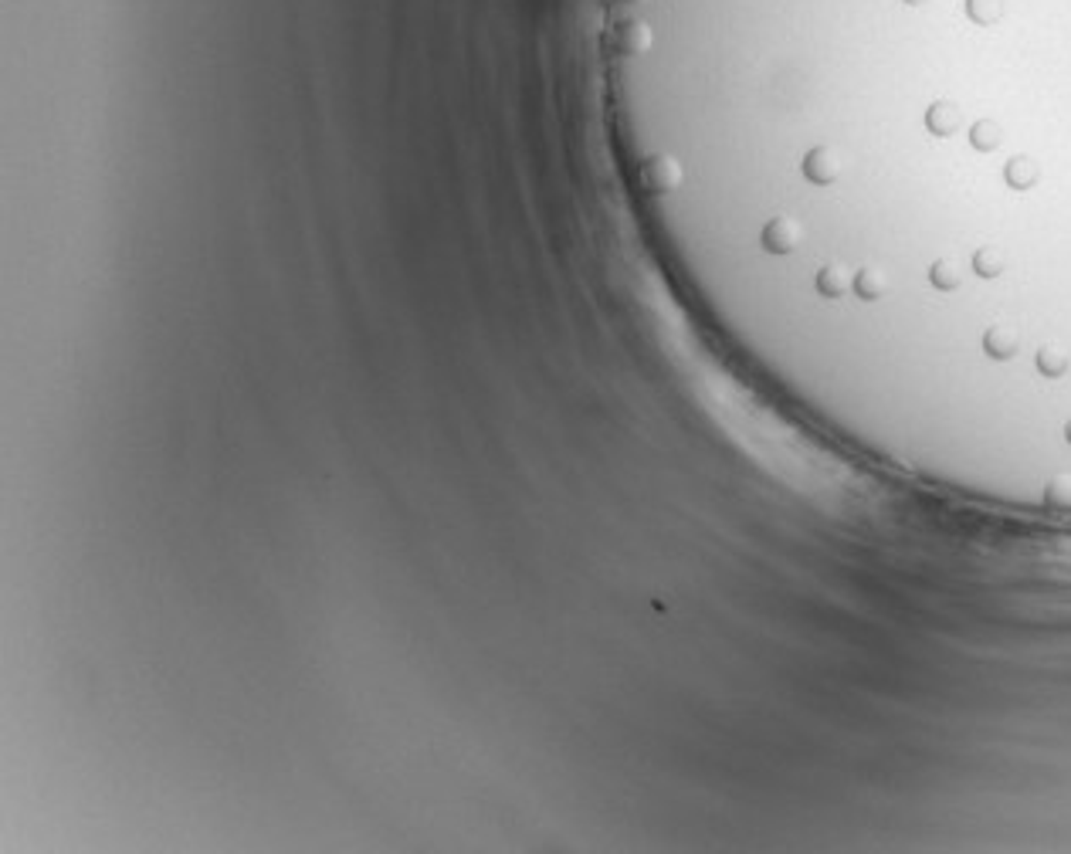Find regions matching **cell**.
I'll use <instances>...</instances> for the list:
<instances>
[{"label": "cell", "mask_w": 1071, "mask_h": 854, "mask_svg": "<svg viewBox=\"0 0 1071 854\" xmlns=\"http://www.w3.org/2000/svg\"><path fill=\"white\" fill-rule=\"evenodd\" d=\"M1037 163H1034L1031 156H1014L1007 167H1004V180H1007V187L1011 190H1031L1037 184Z\"/></svg>", "instance_id": "52a82bcc"}, {"label": "cell", "mask_w": 1071, "mask_h": 854, "mask_svg": "<svg viewBox=\"0 0 1071 854\" xmlns=\"http://www.w3.org/2000/svg\"><path fill=\"white\" fill-rule=\"evenodd\" d=\"M1037 370H1041L1044 377H1061V373L1068 370V356H1065L1061 349H1054V346H1044V349L1037 353Z\"/></svg>", "instance_id": "4fadbf2b"}, {"label": "cell", "mask_w": 1071, "mask_h": 854, "mask_svg": "<svg viewBox=\"0 0 1071 854\" xmlns=\"http://www.w3.org/2000/svg\"><path fill=\"white\" fill-rule=\"evenodd\" d=\"M1004 11H1007V0H966V18L976 27H994L1004 18Z\"/></svg>", "instance_id": "9c48e42d"}, {"label": "cell", "mask_w": 1071, "mask_h": 854, "mask_svg": "<svg viewBox=\"0 0 1071 854\" xmlns=\"http://www.w3.org/2000/svg\"><path fill=\"white\" fill-rule=\"evenodd\" d=\"M814 288H817V295H824V299H841L844 292L851 288L848 268H844V265L821 268V271H817V278H814Z\"/></svg>", "instance_id": "8992f818"}, {"label": "cell", "mask_w": 1071, "mask_h": 854, "mask_svg": "<svg viewBox=\"0 0 1071 854\" xmlns=\"http://www.w3.org/2000/svg\"><path fill=\"white\" fill-rule=\"evenodd\" d=\"M1007 268V258H1004V251L994 245H983L973 251V271L980 278H997L1000 271Z\"/></svg>", "instance_id": "8fae6325"}, {"label": "cell", "mask_w": 1071, "mask_h": 854, "mask_svg": "<svg viewBox=\"0 0 1071 854\" xmlns=\"http://www.w3.org/2000/svg\"><path fill=\"white\" fill-rule=\"evenodd\" d=\"M1065 435H1068V441H1071V420H1068V427H1065Z\"/></svg>", "instance_id": "2e32d148"}, {"label": "cell", "mask_w": 1071, "mask_h": 854, "mask_svg": "<svg viewBox=\"0 0 1071 854\" xmlns=\"http://www.w3.org/2000/svg\"><path fill=\"white\" fill-rule=\"evenodd\" d=\"M983 349L994 360H1011L1020 349V333H1017L1014 325H990L987 336H983Z\"/></svg>", "instance_id": "5b68a950"}, {"label": "cell", "mask_w": 1071, "mask_h": 854, "mask_svg": "<svg viewBox=\"0 0 1071 854\" xmlns=\"http://www.w3.org/2000/svg\"><path fill=\"white\" fill-rule=\"evenodd\" d=\"M905 4H912V7H919V4H926V0H905Z\"/></svg>", "instance_id": "9a60e30c"}, {"label": "cell", "mask_w": 1071, "mask_h": 854, "mask_svg": "<svg viewBox=\"0 0 1071 854\" xmlns=\"http://www.w3.org/2000/svg\"><path fill=\"white\" fill-rule=\"evenodd\" d=\"M841 170H844V160L834 146H814V150H807V156H803V176H807L810 184H817V187L834 184V180L841 176Z\"/></svg>", "instance_id": "7a4b0ae2"}, {"label": "cell", "mask_w": 1071, "mask_h": 854, "mask_svg": "<svg viewBox=\"0 0 1071 854\" xmlns=\"http://www.w3.org/2000/svg\"><path fill=\"white\" fill-rule=\"evenodd\" d=\"M963 126V109L953 106V102H933L929 109H926V129L939 139H946V136H953Z\"/></svg>", "instance_id": "277c9868"}, {"label": "cell", "mask_w": 1071, "mask_h": 854, "mask_svg": "<svg viewBox=\"0 0 1071 854\" xmlns=\"http://www.w3.org/2000/svg\"><path fill=\"white\" fill-rule=\"evenodd\" d=\"M1000 143H1004L1000 122H994V119H980V122H973V129H970V146H973V150L994 153Z\"/></svg>", "instance_id": "30bf717a"}, {"label": "cell", "mask_w": 1071, "mask_h": 854, "mask_svg": "<svg viewBox=\"0 0 1071 854\" xmlns=\"http://www.w3.org/2000/svg\"><path fill=\"white\" fill-rule=\"evenodd\" d=\"M929 282L936 285L939 292H953V288L959 285L957 265H953V262H946V258L933 262V268H929Z\"/></svg>", "instance_id": "7c38bea8"}, {"label": "cell", "mask_w": 1071, "mask_h": 854, "mask_svg": "<svg viewBox=\"0 0 1071 854\" xmlns=\"http://www.w3.org/2000/svg\"><path fill=\"white\" fill-rule=\"evenodd\" d=\"M851 288H855L858 299L875 302V299H881V295L888 292V278H885V271H879V268H861L858 275H855V285H851Z\"/></svg>", "instance_id": "ba28073f"}, {"label": "cell", "mask_w": 1071, "mask_h": 854, "mask_svg": "<svg viewBox=\"0 0 1071 854\" xmlns=\"http://www.w3.org/2000/svg\"><path fill=\"white\" fill-rule=\"evenodd\" d=\"M1048 498H1051L1054 505H1071V474L1054 478L1051 489H1048Z\"/></svg>", "instance_id": "5bb4252c"}, {"label": "cell", "mask_w": 1071, "mask_h": 854, "mask_svg": "<svg viewBox=\"0 0 1071 854\" xmlns=\"http://www.w3.org/2000/svg\"><path fill=\"white\" fill-rule=\"evenodd\" d=\"M803 238V228L797 217H773L770 224H763L760 231V245L763 251L770 255H790V251H797Z\"/></svg>", "instance_id": "3957f363"}, {"label": "cell", "mask_w": 1071, "mask_h": 854, "mask_svg": "<svg viewBox=\"0 0 1071 854\" xmlns=\"http://www.w3.org/2000/svg\"><path fill=\"white\" fill-rule=\"evenodd\" d=\"M641 184L651 193H675L685 184V167L671 153H654L641 163Z\"/></svg>", "instance_id": "6da1fadb"}]
</instances>
